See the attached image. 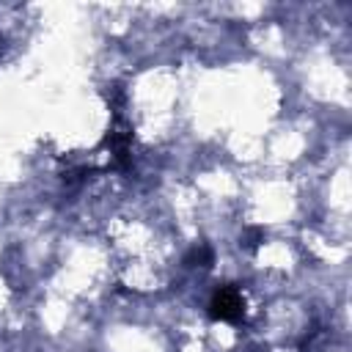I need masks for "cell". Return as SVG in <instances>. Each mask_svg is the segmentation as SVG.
Returning <instances> with one entry per match:
<instances>
[{
	"mask_svg": "<svg viewBox=\"0 0 352 352\" xmlns=\"http://www.w3.org/2000/svg\"><path fill=\"white\" fill-rule=\"evenodd\" d=\"M209 316L220 319V322H239L245 316V300H242L239 289L231 283L217 286L209 300Z\"/></svg>",
	"mask_w": 352,
	"mask_h": 352,
	"instance_id": "obj_1",
	"label": "cell"
}]
</instances>
